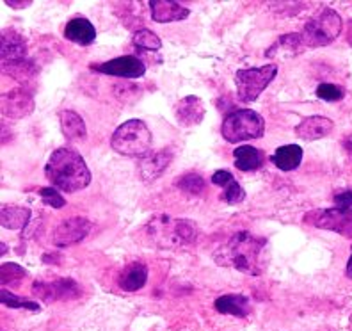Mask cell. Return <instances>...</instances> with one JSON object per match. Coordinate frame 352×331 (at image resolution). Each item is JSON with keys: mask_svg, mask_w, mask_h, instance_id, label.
Returning <instances> with one entry per match:
<instances>
[{"mask_svg": "<svg viewBox=\"0 0 352 331\" xmlns=\"http://www.w3.org/2000/svg\"><path fill=\"white\" fill-rule=\"evenodd\" d=\"M263 250L265 239L254 237L251 232H236L228 244L215 251L214 258L221 266L258 276L263 271Z\"/></svg>", "mask_w": 352, "mask_h": 331, "instance_id": "6da1fadb", "label": "cell"}, {"mask_svg": "<svg viewBox=\"0 0 352 331\" xmlns=\"http://www.w3.org/2000/svg\"><path fill=\"white\" fill-rule=\"evenodd\" d=\"M45 175L52 185L65 193H77L91 184V171L86 160L72 148H59L50 155Z\"/></svg>", "mask_w": 352, "mask_h": 331, "instance_id": "7a4b0ae2", "label": "cell"}, {"mask_svg": "<svg viewBox=\"0 0 352 331\" xmlns=\"http://www.w3.org/2000/svg\"><path fill=\"white\" fill-rule=\"evenodd\" d=\"M144 235L157 248L171 250V248L194 244L198 237V228L192 221L175 220L168 214H160L148 221L144 226Z\"/></svg>", "mask_w": 352, "mask_h": 331, "instance_id": "3957f363", "label": "cell"}, {"mask_svg": "<svg viewBox=\"0 0 352 331\" xmlns=\"http://www.w3.org/2000/svg\"><path fill=\"white\" fill-rule=\"evenodd\" d=\"M111 145L121 155L144 157L150 153L151 132L144 121L129 120L114 130Z\"/></svg>", "mask_w": 352, "mask_h": 331, "instance_id": "277c9868", "label": "cell"}, {"mask_svg": "<svg viewBox=\"0 0 352 331\" xmlns=\"http://www.w3.org/2000/svg\"><path fill=\"white\" fill-rule=\"evenodd\" d=\"M265 121L251 109H239L230 112L223 121L221 134L228 142H241L258 139L263 136Z\"/></svg>", "mask_w": 352, "mask_h": 331, "instance_id": "5b68a950", "label": "cell"}, {"mask_svg": "<svg viewBox=\"0 0 352 331\" xmlns=\"http://www.w3.org/2000/svg\"><path fill=\"white\" fill-rule=\"evenodd\" d=\"M344 29V22L335 9L326 8L322 13L309 20L301 32L302 43L308 48L327 47L331 41H335Z\"/></svg>", "mask_w": 352, "mask_h": 331, "instance_id": "8992f818", "label": "cell"}, {"mask_svg": "<svg viewBox=\"0 0 352 331\" xmlns=\"http://www.w3.org/2000/svg\"><path fill=\"white\" fill-rule=\"evenodd\" d=\"M278 74V66L276 65H265L260 68H250V70H239L235 75L236 93H239V100L241 102H254L258 96L262 95L269 84L276 78Z\"/></svg>", "mask_w": 352, "mask_h": 331, "instance_id": "52a82bcc", "label": "cell"}, {"mask_svg": "<svg viewBox=\"0 0 352 331\" xmlns=\"http://www.w3.org/2000/svg\"><path fill=\"white\" fill-rule=\"evenodd\" d=\"M302 221L317 228L352 237V209L335 206V209H324V211H311L302 217Z\"/></svg>", "mask_w": 352, "mask_h": 331, "instance_id": "ba28073f", "label": "cell"}, {"mask_svg": "<svg viewBox=\"0 0 352 331\" xmlns=\"http://www.w3.org/2000/svg\"><path fill=\"white\" fill-rule=\"evenodd\" d=\"M32 292L45 303L66 301V299H77L82 296L80 285L69 278H60L56 281H36L32 285Z\"/></svg>", "mask_w": 352, "mask_h": 331, "instance_id": "9c48e42d", "label": "cell"}, {"mask_svg": "<svg viewBox=\"0 0 352 331\" xmlns=\"http://www.w3.org/2000/svg\"><path fill=\"white\" fill-rule=\"evenodd\" d=\"M91 230H93V223L87 217H82V215L68 217L60 224H57L52 241L57 248H68V246L84 241L91 233Z\"/></svg>", "mask_w": 352, "mask_h": 331, "instance_id": "30bf717a", "label": "cell"}, {"mask_svg": "<svg viewBox=\"0 0 352 331\" xmlns=\"http://www.w3.org/2000/svg\"><path fill=\"white\" fill-rule=\"evenodd\" d=\"M91 70L103 75H111V77L139 78L146 74V65L135 56H121L102 65H93Z\"/></svg>", "mask_w": 352, "mask_h": 331, "instance_id": "8fae6325", "label": "cell"}, {"mask_svg": "<svg viewBox=\"0 0 352 331\" xmlns=\"http://www.w3.org/2000/svg\"><path fill=\"white\" fill-rule=\"evenodd\" d=\"M34 111V98L25 87H16L2 95V116L25 118Z\"/></svg>", "mask_w": 352, "mask_h": 331, "instance_id": "7c38bea8", "label": "cell"}, {"mask_svg": "<svg viewBox=\"0 0 352 331\" xmlns=\"http://www.w3.org/2000/svg\"><path fill=\"white\" fill-rule=\"evenodd\" d=\"M173 159V153L169 150H160L155 153H148L141 157L138 164L139 175L144 182H153L164 173V169L168 168L169 162Z\"/></svg>", "mask_w": 352, "mask_h": 331, "instance_id": "4fadbf2b", "label": "cell"}, {"mask_svg": "<svg viewBox=\"0 0 352 331\" xmlns=\"http://www.w3.org/2000/svg\"><path fill=\"white\" fill-rule=\"evenodd\" d=\"M150 11L153 22L157 23H169L180 22L189 18L190 9L184 8L180 2H169V0H150Z\"/></svg>", "mask_w": 352, "mask_h": 331, "instance_id": "5bb4252c", "label": "cell"}, {"mask_svg": "<svg viewBox=\"0 0 352 331\" xmlns=\"http://www.w3.org/2000/svg\"><path fill=\"white\" fill-rule=\"evenodd\" d=\"M0 43H2V54H0V56H2V66L25 59L27 43H25V39L18 34L16 30H11V29L2 30Z\"/></svg>", "mask_w": 352, "mask_h": 331, "instance_id": "9a60e30c", "label": "cell"}, {"mask_svg": "<svg viewBox=\"0 0 352 331\" xmlns=\"http://www.w3.org/2000/svg\"><path fill=\"white\" fill-rule=\"evenodd\" d=\"M176 120L180 121L184 127H194L199 125L205 118V105H203V100L198 96H185L178 102V105L175 107Z\"/></svg>", "mask_w": 352, "mask_h": 331, "instance_id": "2e32d148", "label": "cell"}, {"mask_svg": "<svg viewBox=\"0 0 352 331\" xmlns=\"http://www.w3.org/2000/svg\"><path fill=\"white\" fill-rule=\"evenodd\" d=\"M333 130V121L326 116H308L296 127V134L306 141H315L329 136Z\"/></svg>", "mask_w": 352, "mask_h": 331, "instance_id": "e0dca14e", "label": "cell"}, {"mask_svg": "<svg viewBox=\"0 0 352 331\" xmlns=\"http://www.w3.org/2000/svg\"><path fill=\"white\" fill-rule=\"evenodd\" d=\"M65 36L66 39L74 41V43L82 45V47H87L95 41L96 38V29L95 25L86 20V18H72L65 27Z\"/></svg>", "mask_w": 352, "mask_h": 331, "instance_id": "ac0fdd59", "label": "cell"}, {"mask_svg": "<svg viewBox=\"0 0 352 331\" xmlns=\"http://www.w3.org/2000/svg\"><path fill=\"white\" fill-rule=\"evenodd\" d=\"M212 184L219 185L224 189V200L232 205L242 203L245 200V191L242 189L241 184L233 178V175L226 169H219L212 175Z\"/></svg>", "mask_w": 352, "mask_h": 331, "instance_id": "d6986e66", "label": "cell"}, {"mask_svg": "<svg viewBox=\"0 0 352 331\" xmlns=\"http://www.w3.org/2000/svg\"><path fill=\"white\" fill-rule=\"evenodd\" d=\"M215 310L223 315L248 317L250 315V299L241 294H226L215 299Z\"/></svg>", "mask_w": 352, "mask_h": 331, "instance_id": "ffe728a7", "label": "cell"}, {"mask_svg": "<svg viewBox=\"0 0 352 331\" xmlns=\"http://www.w3.org/2000/svg\"><path fill=\"white\" fill-rule=\"evenodd\" d=\"M302 155H305V151L299 145H285V147H279L274 151L271 160L274 162L276 168H279L281 171H292V169L299 168Z\"/></svg>", "mask_w": 352, "mask_h": 331, "instance_id": "44dd1931", "label": "cell"}, {"mask_svg": "<svg viewBox=\"0 0 352 331\" xmlns=\"http://www.w3.org/2000/svg\"><path fill=\"white\" fill-rule=\"evenodd\" d=\"M148 280V269L142 264L135 262L130 264L125 271L121 273L120 276V287L126 292H135L139 288H142L146 285Z\"/></svg>", "mask_w": 352, "mask_h": 331, "instance_id": "7402d4cb", "label": "cell"}, {"mask_svg": "<svg viewBox=\"0 0 352 331\" xmlns=\"http://www.w3.org/2000/svg\"><path fill=\"white\" fill-rule=\"evenodd\" d=\"M60 118V130L65 134V138L69 141H78L84 139L87 134L86 123L78 116L75 111H63L59 114Z\"/></svg>", "mask_w": 352, "mask_h": 331, "instance_id": "603a6c76", "label": "cell"}, {"mask_svg": "<svg viewBox=\"0 0 352 331\" xmlns=\"http://www.w3.org/2000/svg\"><path fill=\"white\" fill-rule=\"evenodd\" d=\"M32 212L25 206H6L0 212V224L8 230H23L29 224Z\"/></svg>", "mask_w": 352, "mask_h": 331, "instance_id": "cb8c5ba5", "label": "cell"}, {"mask_svg": "<svg viewBox=\"0 0 352 331\" xmlns=\"http://www.w3.org/2000/svg\"><path fill=\"white\" fill-rule=\"evenodd\" d=\"M235 168L241 171H256L263 164V153L254 147H239L233 150Z\"/></svg>", "mask_w": 352, "mask_h": 331, "instance_id": "d4e9b609", "label": "cell"}, {"mask_svg": "<svg viewBox=\"0 0 352 331\" xmlns=\"http://www.w3.org/2000/svg\"><path fill=\"white\" fill-rule=\"evenodd\" d=\"M305 43H302L301 32H294V34H285L278 39V43L272 45L269 50H267L265 56L272 57L278 56V54H285V56H297L299 52H302Z\"/></svg>", "mask_w": 352, "mask_h": 331, "instance_id": "484cf974", "label": "cell"}, {"mask_svg": "<svg viewBox=\"0 0 352 331\" xmlns=\"http://www.w3.org/2000/svg\"><path fill=\"white\" fill-rule=\"evenodd\" d=\"M2 72H4L6 75H9L11 78H14V81L20 82V84H27V82H30L36 75H38V68H36L34 63L29 59L11 63V65H4L2 66Z\"/></svg>", "mask_w": 352, "mask_h": 331, "instance_id": "4316f807", "label": "cell"}, {"mask_svg": "<svg viewBox=\"0 0 352 331\" xmlns=\"http://www.w3.org/2000/svg\"><path fill=\"white\" fill-rule=\"evenodd\" d=\"M133 45L141 50H159L162 47V41L157 34H155L153 30L150 29H141L138 30L132 38Z\"/></svg>", "mask_w": 352, "mask_h": 331, "instance_id": "83f0119b", "label": "cell"}, {"mask_svg": "<svg viewBox=\"0 0 352 331\" xmlns=\"http://www.w3.org/2000/svg\"><path fill=\"white\" fill-rule=\"evenodd\" d=\"M0 301H2V305L9 306V308H25V310H30V312H38L39 310L38 303L25 299V297L14 296V294H11L8 288L4 287H2V290H0Z\"/></svg>", "mask_w": 352, "mask_h": 331, "instance_id": "f1b7e54d", "label": "cell"}, {"mask_svg": "<svg viewBox=\"0 0 352 331\" xmlns=\"http://www.w3.org/2000/svg\"><path fill=\"white\" fill-rule=\"evenodd\" d=\"M0 275H2V287H9V285H14L16 281H22L25 278L27 271L18 264L6 262L0 267Z\"/></svg>", "mask_w": 352, "mask_h": 331, "instance_id": "f546056e", "label": "cell"}, {"mask_svg": "<svg viewBox=\"0 0 352 331\" xmlns=\"http://www.w3.org/2000/svg\"><path fill=\"white\" fill-rule=\"evenodd\" d=\"M176 185H178V189L187 194H201L205 191V180H203V177H199L198 173H187Z\"/></svg>", "mask_w": 352, "mask_h": 331, "instance_id": "4dcf8cb0", "label": "cell"}, {"mask_svg": "<svg viewBox=\"0 0 352 331\" xmlns=\"http://www.w3.org/2000/svg\"><path fill=\"white\" fill-rule=\"evenodd\" d=\"M344 89L340 86H335V84L324 82V84H320L317 87V96L320 100H324V102H340V100L344 98Z\"/></svg>", "mask_w": 352, "mask_h": 331, "instance_id": "1f68e13d", "label": "cell"}, {"mask_svg": "<svg viewBox=\"0 0 352 331\" xmlns=\"http://www.w3.org/2000/svg\"><path fill=\"white\" fill-rule=\"evenodd\" d=\"M38 193L39 196H41V200H43L47 205H50L52 209H63V206L66 205V200L63 198V194L57 189H54V187H41Z\"/></svg>", "mask_w": 352, "mask_h": 331, "instance_id": "d6a6232c", "label": "cell"}, {"mask_svg": "<svg viewBox=\"0 0 352 331\" xmlns=\"http://www.w3.org/2000/svg\"><path fill=\"white\" fill-rule=\"evenodd\" d=\"M335 203L340 209H352V191L345 189L335 194Z\"/></svg>", "mask_w": 352, "mask_h": 331, "instance_id": "836d02e7", "label": "cell"}, {"mask_svg": "<svg viewBox=\"0 0 352 331\" xmlns=\"http://www.w3.org/2000/svg\"><path fill=\"white\" fill-rule=\"evenodd\" d=\"M4 4H8L9 8L23 9V8H29V6L32 4V0H4Z\"/></svg>", "mask_w": 352, "mask_h": 331, "instance_id": "e575fe53", "label": "cell"}, {"mask_svg": "<svg viewBox=\"0 0 352 331\" xmlns=\"http://www.w3.org/2000/svg\"><path fill=\"white\" fill-rule=\"evenodd\" d=\"M347 41H349V45L352 47V18L347 22Z\"/></svg>", "mask_w": 352, "mask_h": 331, "instance_id": "d590c367", "label": "cell"}, {"mask_svg": "<svg viewBox=\"0 0 352 331\" xmlns=\"http://www.w3.org/2000/svg\"><path fill=\"white\" fill-rule=\"evenodd\" d=\"M345 275H347L349 278H352V253H351V258H349L347 267H345Z\"/></svg>", "mask_w": 352, "mask_h": 331, "instance_id": "8d00e7d4", "label": "cell"}]
</instances>
